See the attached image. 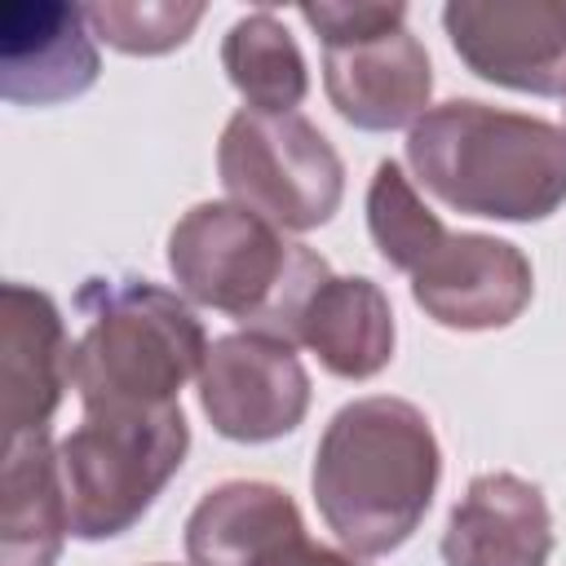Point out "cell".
Returning <instances> with one entry per match:
<instances>
[{
	"mask_svg": "<svg viewBox=\"0 0 566 566\" xmlns=\"http://www.w3.org/2000/svg\"><path fill=\"white\" fill-rule=\"evenodd\" d=\"M438 478L442 451L429 416L407 398L371 394L327 420L314 447L310 491L345 553L385 557L416 535Z\"/></svg>",
	"mask_w": 566,
	"mask_h": 566,
	"instance_id": "1",
	"label": "cell"
},
{
	"mask_svg": "<svg viewBox=\"0 0 566 566\" xmlns=\"http://www.w3.org/2000/svg\"><path fill=\"white\" fill-rule=\"evenodd\" d=\"M407 164L464 217L544 221L566 203V128L473 97L429 106L407 133Z\"/></svg>",
	"mask_w": 566,
	"mask_h": 566,
	"instance_id": "2",
	"label": "cell"
},
{
	"mask_svg": "<svg viewBox=\"0 0 566 566\" xmlns=\"http://www.w3.org/2000/svg\"><path fill=\"white\" fill-rule=\"evenodd\" d=\"M84 332L71 345V389L84 411H159L208 358V332L181 292L150 279H84Z\"/></svg>",
	"mask_w": 566,
	"mask_h": 566,
	"instance_id": "3",
	"label": "cell"
},
{
	"mask_svg": "<svg viewBox=\"0 0 566 566\" xmlns=\"http://www.w3.org/2000/svg\"><path fill=\"white\" fill-rule=\"evenodd\" d=\"M168 270L186 301L279 340L292 336L314 283L332 274L314 248L283 239L279 226L234 199H203L168 230Z\"/></svg>",
	"mask_w": 566,
	"mask_h": 566,
	"instance_id": "4",
	"label": "cell"
},
{
	"mask_svg": "<svg viewBox=\"0 0 566 566\" xmlns=\"http://www.w3.org/2000/svg\"><path fill=\"white\" fill-rule=\"evenodd\" d=\"M190 451L181 402L159 411H84L57 442L71 535L115 539L133 531Z\"/></svg>",
	"mask_w": 566,
	"mask_h": 566,
	"instance_id": "5",
	"label": "cell"
},
{
	"mask_svg": "<svg viewBox=\"0 0 566 566\" xmlns=\"http://www.w3.org/2000/svg\"><path fill=\"white\" fill-rule=\"evenodd\" d=\"M217 172L234 203L279 230H314L345 199V164L301 111H234L217 142Z\"/></svg>",
	"mask_w": 566,
	"mask_h": 566,
	"instance_id": "6",
	"label": "cell"
},
{
	"mask_svg": "<svg viewBox=\"0 0 566 566\" xmlns=\"http://www.w3.org/2000/svg\"><path fill=\"white\" fill-rule=\"evenodd\" d=\"M199 407L230 442H274L310 411V371L296 345L265 332H230L208 345Z\"/></svg>",
	"mask_w": 566,
	"mask_h": 566,
	"instance_id": "7",
	"label": "cell"
},
{
	"mask_svg": "<svg viewBox=\"0 0 566 566\" xmlns=\"http://www.w3.org/2000/svg\"><path fill=\"white\" fill-rule=\"evenodd\" d=\"M442 31L478 80L566 97V0H451Z\"/></svg>",
	"mask_w": 566,
	"mask_h": 566,
	"instance_id": "8",
	"label": "cell"
},
{
	"mask_svg": "<svg viewBox=\"0 0 566 566\" xmlns=\"http://www.w3.org/2000/svg\"><path fill=\"white\" fill-rule=\"evenodd\" d=\"M407 279L411 301L451 332L509 327L535 296V270L526 252L478 230H447L442 243Z\"/></svg>",
	"mask_w": 566,
	"mask_h": 566,
	"instance_id": "9",
	"label": "cell"
},
{
	"mask_svg": "<svg viewBox=\"0 0 566 566\" xmlns=\"http://www.w3.org/2000/svg\"><path fill=\"white\" fill-rule=\"evenodd\" d=\"M84 4L4 0L0 4V97L9 106H57L97 84L102 57Z\"/></svg>",
	"mask_w": 566,
	"mask_h": 566,
	"instance_id": "10",
	"label": "cell"
},
{
	"mask_svg": "<svg viewBox=\"0 0 566 566\" xmlns=\"http://www.w3.org/2000/svg\"><path fill=\"white\" fill-rule=\"evenodd\" d=\"M323 88L336 115L363 133L411 128L433 97L424 44L402 27L323 49Z\"/></svg>",
	"mask_w": 566,
	"mask_h": 566,
	"instance_id": "11",
	"label": "cell"
},
{
	"mask_svg": "<svg viewBox=\"0 0 566 566\" xmlns=\"http://www.w3.org/2000/svg\"><path fill=\"white\" fill-rule=\"evenodd\" d=\"M71 385V340L49 292L27 283L0 287V424L4 442L44 433Z\"/></svg>",
	"mask_w": 566,
	"mask_h": 566,
	"instance_id": "12",
	"label": "cell"
},
{
	"mask_svg": "<svg viewBox=\"0 0 566 566\" xmlns=\"http://www.w3.org/2000/svg\"><path fill=\"white\" fill-rule=\"evenodd\" d=\"M438 548L442 566H548V500L517 473H478L455 500Z\"/></svg>",
	"mask_w": 566,
	"mask_h": 566,
	"instance_id": "13",
	"label": "cell"
},
{
	"mask_svg": "<svg viewBox=\"0 0 566 566\" xmlns=\"http://www.w3.org/2000/svg\"><path fill=\"white\" fill-rule=\"evenodd\" d=\"M305 539L296 500L261 478L217 482L186 517L190 566H274Z\"/></svg>",
	"mask_w": 566,
	"mask_h": 566,
	"instance_id": "14",
	"label": "cell"
},
{
	"mask_svg": "<svg viewBox=\"0 0 566 566\" xmlns=\"http://www.w3.org/2000/svg\"><path fill=\"white\" fill-rule=\"evenodd\" d=\"M287 340L305 345L340 380H371L394 358V305L367 274H323L296 310Z\"/></svg>",
	"mask_w": 566,
	"mask_h": 566,
	"instance_id": "15",
	"label": "cell"
},
{
	"mask_svg": "<svg viewBox=\"0 0 566 566\" xmlns=\"http://www.w3.org/2000/svg\"><path fill=\"white\" fill-rule=\"evenodd\" d=\"M71 535L57 442L22 433L4 442L0 464V566H53Z\"/></svg>",
	"mask_w": 566,
	"mask_h": 566,
	"instance_id": "16",
	"label": "cell"
},
{
	"mask_svg": "<svg viewBox=\"0 0 566 566\" xmlns=\"http://www.w3.org/2000/svg\"><path fill=\"white\" fill-rule=\"evenodd\" d=\"M221 66H226L230 84L239 88V97L248 102V111L287 115L310 93L305 53H301L296 35L270 9L243 13L226 31V40H221Z\"/></svg>",
	"mask_w": 566,
	"mask_h": 566,
	"instance_id": "17",
	"label": "cell"
},
{
	"mask_svg": "<svg viewBox=\"0 0 566 566\" xmlns=\"http://www.w3.org/2000/svg\"><path fill=\"white\" fill-rule=\"evenodd\" d=\"M367 230L376 252L402 274H411L447 234L438 212L416 195L411 177L394 159H380L367 181Z\"/></svg>",
	"mask_w": 566,
	"mask_h": 566,
	"instance_id": "18",
	"label": "cell"
},
{
	"mask_svg": "<svg viewBox=\"0 0 566 566\" xmlns=\"http://www.w3.org/2000/svg\"><path fill=\"white\" fill-rule=\"evenodd\" d=\"M84 18L93 35L119 53L155 57L172 53L190 40V31L203 18V4H177V0H93L84 4Z\"/></svg>",
	"mask_w": 566,
	"mask_h": 566,
	"instance_id": "19",
	"label": "cell"
},
{
	"mask_svg": "<svg viewBox=\"0 0 566 566\" xmlns=\"http://www.w3.org/2000/svg\"><path fill=\"white\" fill-rule=\"evenodd\" d=\"M305 27L327 44H349V40H367L376 31L402 27L407 22V4H349V0H318V4H301Z\"/></svg>",
	"mask_w": 566,
	"mask_h": 566,
	"instance_id": "20",
	"label": "cell"
},
{
	"mask_svg": "<svg viewBox=\"0 0 566 566\" xmlns=\"http://www.w3.org/2000/svg\"><path fill=\"white\" fill-rule=\"evenodd\" d=\"M274 566H363L354 553H340V548H327V544H296L292 553H283Z\"/></svg>",
	"mask_w": 566,
	"mask_h": 566,
	"instance_id": "21",
	"label": "cell"
},
{
	"mask_svg": "<svg viewBox=\"0 0 566 566\" xmlns=\"http://www.w3.org/2000/svg\"><path fill=\"white\" fill-rule=\"evenodd\" d=\"M155 566H168V562H155Z\"/></svg>",
	"mask_w": 566,
	"mask_h": 566,
	"instance_id": "22",
	"label": "cell"
}]
</instances>
